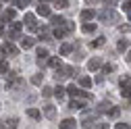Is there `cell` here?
I'll list each match as a JSON object with an SVG mask.
<instances>
[{"mask_svg":"<svg viewBox=\"0 0 131 129\" xmlns=\"http://www.w3.org/2000/svg\"><path fill=\"white\" fill-rule=\"evenodd\" d=\"M23 23H27V27L31 29V31H38V25H36V17L31 13H27L25 17H23Z\"/></svg>","mask_w":131,"mask_h":129,"instance_id":"1","label":"cell"},{"mask_svg":"<svg viewBox=\"0 0 131 129\" xmlns=\"http://www.w3.org/2000/svg\"><path fill=\"white\" fill-rule=\"evenodd\" d=\"M19 34H21V23H13V27H10L8 31H6V36H8V40H10V38H17Z\"/></svg>","mask_w":131,"mask_h":129,"instance_id":"2","label":"cell"},{"mask_svg":"<svg viewBox=\"0 0 131 129\" xmlns=\"http://www.w3.org/2000/svg\"><path fill=\"white\" fill-rule=\"evenodd\" d=\"M64 23H67V21H64L60 15H50V25L52 27H62Z\"/></svg>","mask_w":131,"mask_h":129,"instance_id":"3","label":"cell"},{"mask_svg":"<svg viewBox=\"0 0 131 129\" xmlns=\"http://www.w3.org/2000/svg\"><path fill=\"white\" fill-rule=\"evenodd\" d=\"M46 58H48V50L46 48H38V64H46Z\"/></svg>","mask_w":131,"mask_h":129,"instance_id":"4","label":"cell"},{"mask_svg":"<svg viewBox=\"0 0 131 129\" xmlns=\"http://www.w3.org/2000/svg\"><path fill=\"white\" fill-rule=\"evenodd\" d=\"M58 127H60V129H73V127H77V121H75V119H64Z\"/></svg>","mask_w":131,"mask_h":129,"instance_id":"5","label":"cell"},{"mask_svg":"<svg viewBox=\"0 0 131 129\" xmlns=\"http://www.w3.org/2000/svg\"><path fill=\"white\" fill-rule=\"evenodd\" d=\"M100 67H102V58H92L88 62V69L90 71H96V69H100Z\"/></svg>","mask_w":131,"mask_h":129,"instance_id":"6","label":"cell"},{"mask_svg":"<svg viewBox=\"0 0 131 129\" xmlns=\"http://www.w3.org/2000/svg\"><path fill=\"white\" fill-rule=\"evenodd\" d=\"M100 19H102V21H108V19L117 21V15H114V13H112V10L108 8V10H102V13H100Z\"/></svg>","mask_w":131,"mask_h":129,"instance_id":"7","label":"cell"},{"mask_svg":"<svg viewBox=\"0 0 131 129\" xmlns=\"http://www.w3.org/2000/svg\"><path fill=\"white\" fill-rule=\"evenodd\" d=\"M67 94H69V96H73V98H79V96H81V90H79L75 83H71V85L67 88Z\"/></svg>","mask_w":131,"mask_h":129,"instance_id":"8","label":"cell"},{"mask_svg":"<svg viewBox=\"0 0 131 129\" xmlns=\"http://www.w3.org/2000/svg\"><path fill=\"white\" fill-rule=\"evenodd\" d=\"M15 17H17V13H15L13 8H10V10H4V13H2V21H4V23H8V21H15Z\"/></svg>","mask_w":131,"mask_h":129,"instance_id":"9","label":"cell"},{"mask_svg":"<svg viewBox=\"0 0 131 129\" xmlns=\"http://www.w3.org/2000/svg\"><path fill=\"white\" fill-rule=\"evenodd\" d=\"M4 52H6V54H13V56H15V54L19 52V48L15 46V44H10V42H6V44H4Z\"/></svg>","mask_w":131,"mask_h":129,"instance_id":"10","label":"cell"},{"mask_svg":"<svg viewBox=\"0 0 131 129\" xmlns=\"http://www.w3.org/2000/svg\"><path fill=\"white\" fill-rule=\"evenodd\" d=\"M94 15H96V13H94L92 8H85V10H81V19H83V21H92Z\"/></svg>","mask_w":131,"mask_h":129,"instance_id":"11","label":"cell"},{"mask_svg":"<svg viewBox=\"0 0 131 129\" xmlns=\"http://www.w3.org/2000/svg\"><path fill=\"white\" fill-rule=\"evenodd\" d=\"M38 15H40V17H50V8L40 2V6H38Z\"/></svg>","mask_w":131,"mask_h":129,"instance_id":"12","label":"cell"},{"mask_svg":"<svg viewBox=\"0 0 131 129\" xmlns=\"http://www.w3.org/2000/svg\"><path fill=\"white\" fill-rule=\"evenodd\" d=\"M21 48H23V50L34 48V38H23V40H21Z\"/></svg>","mask_w":131,"mask_h":129,"instance_id":"13","label":"cell"},{"mask_svg":"<svg viewBox=\"0 0 131 129\" xmlns=\"http://www.w3.org/2000/svg\"><path fill=\"white\" fill-rule=\"evenodd\" d=\"M73 48H75V44H62V46H60V54H62V56H67V54L73 50Z\"/></svg>","mask_w":131,"mask_h":129,"instance_id":"14","label":"cell"},{"mask_svg":"<svg viewBox=\"0 0 131 129\" xmlns=\"http://www.w3.org/2000/svg\"><path fill=\"white\" fill-rule=\"evenodd\" d=\"M44 112H46V117H48V119H54V117H56V108H54L52 104H48Z\"/></svg>","mask_w":131,"mask_h":129,"instance_id":"15","label":"cell"},{"mask_svg":"<svg viewBox=\"0 0 131 129\" xmlns=\"http://www.w3.org/2000/svg\"><path fill=\"white\" fill-rule=\"evenodd\" d=\"M127 48H129V42H127V40H119V44H117V50H119V52H125Z\"/></svg>","mask_w":131,"mask_h":129,"instance_id":"16","label":"cell"},{"mask_svg":"<svg viewBox=\"0 0 131 129\" xmlns=\"http://www.w3.org/2000/svg\"><path fill=\"white\" fill-rule=\"evenodd\" d=\"M64 34H67V29H64V27H54V38L56 40H60Z\"/></svg>","mask_w":131,"mask_h":129,"instance_id":"17","label":"cell"},{"mask_svg":"<svg viewBox=\"0 0 131 129\" xmlns=\"http://www.w3.org/2000/svg\"><path fill=\"white\" fill-rule=\"evenodd\" d=\"M83 31H85V34H94V31H96V25H94V23H90V21H85Z\"/></svg>","mask_w":131,"mask_h":129,"instance_id":"18","label":"cell"},{"mask_svg":"<svg viewBox=\"0 0 131 129\" xmlns=\"http://www.w3.org/2000/svg\"><path fill=\"white\" fill-rule=\"evenodd\" d=\"M48 64H50L52 69H56V67H60V58H58V56H52L50 60H48Z\"/></svg>","mask_w":131,"mask_h":129,"instance_id":"19","label":"cell"},{"mask_svg":"<svg viewBox=\"0 0 131 129\" xmlns=\"http://www.w3.org/2000/svg\"><path fill=\"white\" fill-rule=\"evenodd\" d=\"M104 42H106V40H104V38H96V40H94V42H90V46H92V48H100V46H102V44H104Z\"/></svg>","mask_w":131,"mask_h":129,"instance_id":"20","label":"cell"},{"mask_svg":"<svg viewBox=\"0 0 131 129\" xmlns=\"http://www.w3.org/2000/svg\"><path fill=\"white\" fill-rule=\"evenodd\" d=\"M27 115H29L31 119H40V110H38V108H27Z\"/></svg>","mask_w":131,"mask_h":129,"instance_id":"21","label":"cell"},{"mask_svg":"<svg viewBox=\"0 0 131 129\" xmlns=\"http://www.w3.org/2000/svg\"><path fill=\"white\" fill-rule=\"evenodd\" d=\"M79 85H83V88H92V79H90V77H81V79H79Z\"/></svg>","mask_w":131,"mask_h":129,"instance_id":"22","label":"cell"},{"mask_svg":"<svg viewBox=\"0 0 131 129\" xmlns=\"http://www.w3.org/2000/svg\"><path fill=\"white\" fill-rule=\"evenodd\" d=\"M42 77H44L42 73H36L34 77H31V83H34V85H40V83H42Z\"/></svg>","mask_w":131,"mask_h":129,"instance_id":"23","label":"cell"},{"mask_svg":"<svg viewBox=\"0 0 131 129\" xmlns=\"http://www.w3.org/2000/svg\"><path fill=\"white\" fill-rule=\"evenodd\" d=\"M121 88H131V77H121Z\"/></svg>","mask_w":131,"mask_h":129,"instance_id":"24","label":"cell"},{"mask_svg":"<svg viewBox=\"0 0 131 129\" xmlns=\"http://www.w3.org/2000/svg\"><path fill=\"white\" fill-rule=\"evenodd\" d=\"M64 92H67V90H64V88H60V85H58V88L54 90V96H56L58 100H62V96H64Z\"/></svg>","mask_w":131,"mask_h":129,"instance_id":"25","label":"cell"},{"mask_svg":"<svg viewBox=\"0 0 131 129\" xmlns=\"http://www.w3.org/2000/svg\"><path fill=\"white\" fill-rule=\"evenodd\" d=\"M0 73H8V62L4 58H0Z\"/></svg>","mask_w":131,"mask_h":129,"instance_id":"26","label":"cell"},{"mask_svg":"<svg viewBox=\"0 0 131 129\" xmlns=\"http://www.w3.org/2000/svg\"><path fill=\"white\" fill-rule=\"evenodd\" d=\"M121 96H123V98H127V100H131V88H123Z\"/></svg>","mask_w":131,"mask_h":129,"instance_id":"27","label":"cell"},{"mask_svg":"<svg viewBox=\"0 0 131 129\" xmlns=\"http://www.w3.org/2000/svg\"><path fill=\"white\" fill-rule=\"evenodd\" d=\"M121 8H123L125 13H129V10H131V0H123V6H121Z\"/></svg>","mask_w":131,"mask_h":129,"instance_id":"28","label":"cell"},{"mask_svg":"<svg viewBox=\"0 0 131 129\" xmlns=\"http://www.w3.org/2000/svg\"><path fill=\"white\" fill-rule=\"evenodd\" d=\"M27 4H29V0H15V6H19V8H23Z\"/></svg>","mask_w":131,"mask_h":129,"instance_id":"29","label":"cell"},{"mask_svg":"<svg viewBox=\"0 0 131 129\" xmlns=\"http://www.w3.org/2000/svg\"><path fill=\"white\" fill-rule=\"evenodd\" d=\"M69 4V0H56V8H64Z\"/></svg>","mask_w":131,"mask_h":129,"instance_id":"30","label":"cell"},{"mask_svg":"<svg viewBox=\"0 0 131 129\" xmlns=\"http://www.w3.org/2000/svg\"><path fill=\"white\" fill-rule=\"evenodd\" d=\"M6 127H17V119H6Z\"/></svg>","mask_w":131,"mask_h":129,"instance_id":"31","label":"cell"},{"mask_svg":"<svg viewBox=\"0 0 131 129\" xmlns=\"http://www.w3.org/2000/svg\"><path fill=\"white\" fill-rule=\"evenodd\" d=\"M52 92H54V90H50V88H44V92H42V94L48 98V96H52Z\"/></svg>","mask_w":131,"mask_h":129,"instance_id":"32","label":"cell"},{"mask_svg":"<svg viewBox=\"0 0 131 129\" xmlns=\"http://www.w3.org/2000/svg\"><path fill=\"white\" fill-rule=\"evenodd\" d=\"M64 29H67V34H69V31L75 29V25H73V23H64Z\"/></svg>","mask_w":131,"mask_h":129,"instance_id":"33","label":"cell"},{"mask_svg":"<svg viewBox=\"0 0 131 129\" xmlns=\"http://www.w3.org/2000/svg\"><path fill=\"white\" fill-rule=\"evenodd\" d=\"M112 69H114V67H112V64H104V67H102V71H104V73H110Z\"/></svg>","mask_w":131,"mask_h":129,"instance_id":"34","label":"cell"},{"mask_svg":"<svg viewBox=\"0 0 131 129\" xmlns=\"http://www.w3.org/2000/svg\"><path fill=\"white\" fill-rule=\"evenodd\" d=\"M114 127H117V129H127L129 125H127V123H117V125H114Z\"/></svg>","mask_w":131,"mask_h":129,"instance_id":"35","label":"cell"},{"mask_svg":"<svg viewBox=\"0 0 131 129\" xmlns=\"http://www.w3.org/2000/svg\"><path fill=\"white\" fill-rule=\"evenodd\" d=\"M119 112H121L119 108H112V110H110V117H119Z\"/></svg>","mask_w":131,"mask_h":129,"instance_id":"36","label":"cell"},{"mask_svg":"<svg viewBox=\"0 0 131 129\" xmlns=\"http://www.w3.org/2000/svg\"><path fill=\"white\" fill-rule=\"evenodd\" d=\"M100 110H102V112H106V110H108V104H106V102H102V104H100Z\"/></svg>","mask_w":131,"mask_h":129,"instance_id":"37","label":"cell"},{"mask_svg":"<svg viewBox=\"0 0 131 129\" xmlns=\"http://www.w3.org/2000/svg\"><path fill=\"white\" fill-rule=\"evenodd\" d=\"M127 60H131V50H129V56H127Z\"/></svg>","mask_w":131,"mask_h":129,"instance_id":"38","label":"cell"},{"mask_svg":"<svg viewBox=\"0 0 131 129\" xmlns=\"http://www.w3.org/2000/svg\"><path fill=\"white\" fill-rule=\"evenodd\" d=\"M127 15H129V21H131V10H129V13H127Z\"/></svg>","mask_w":131,"mask_h":129,"instance_id":"39","label":"cell"},{"mask_svg":"<svg viewBox=\"0 0 131 129\" xmlns=\"http://www.w3.org/2000/svg\"><path fill=\"white\" fill-rule=\"evenodd\" d=\"M4 2H8V0H4Z\"/></svg>","mask_w":131,"mask_h":129,"instance_id":"40","label":"cell"}]
</instances>
